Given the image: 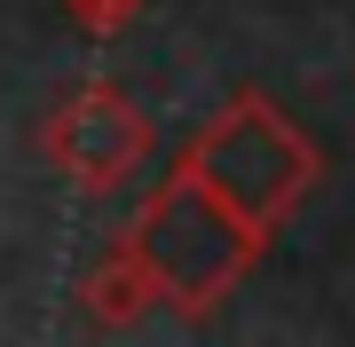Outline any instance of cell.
I'll return each instance as SVG.
<instances>
[{"label":"cell","instance_id":"obj_1","mask_svg":"<svg viewBox=\"0 0 355 347\" xmlns=\"http://www.w3.org/2000/svg\"><path fill=\"white\" fill-rule=\"evenodd\" d=\"M308 181V150L292 142L268 111H245L190 158V174L150 206V244L158 276L182 284L190 300H205L214 284H229L253 260L261 221H277V206Z\"/></svg>","mask_w":355,"mask_h":347}]
</instances>
